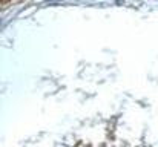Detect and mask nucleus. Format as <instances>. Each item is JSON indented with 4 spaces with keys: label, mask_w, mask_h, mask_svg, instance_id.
Returning a JSON list of instances; mask_svg holds the SVG:
<instances>
[{
    "label": "nucleus",
    "mask_w": 158,
    "mask_h": 147,
    "mask_svg": "<svg viewBox=\"0 0 158 147\" xmlns=\"http://www.w3.org/2000/svg\"><path fill=\"white\" fill-rule=\"evenodd\" d=\"M57 147H69V146H64V144H58Z\"/></svg>",
    "instance_id": "f257e3e1"
}]
</instances>
